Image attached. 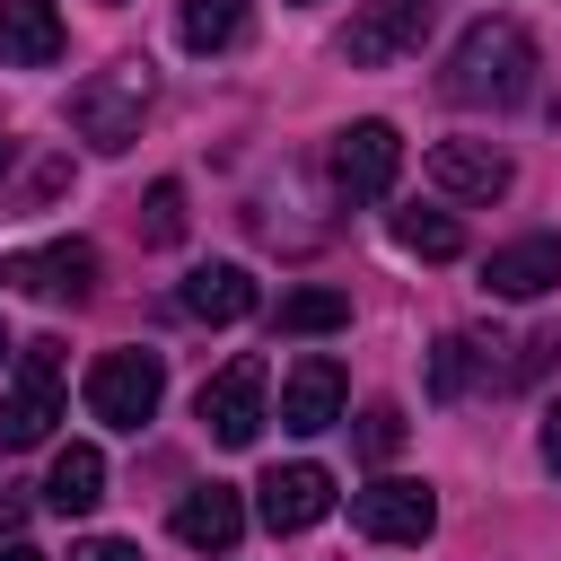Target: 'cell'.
<instances>
[{
  "mask_svg": "<svg viewBox=\"0 0 561 561\" xmlns=\"http://www.w3.org/2000/svg\"><path fill=\"white\" fill-rule=\"evenodd\" d=\"M438 96L447 105H526L535 96V35L517 18H482L456 35L447 70H438Z\"/></svg>",
  "mask_w": 561,
  "mask_h": 561,
  "instance_id": "obj_1",
  "label": "cell"
},
{
  "mask_svg": "<svg viewBox=\"0 0 561 561\" xmlns=\"http://www.w3.org/2000/svg\"><path fill=\"white\" fill-rule=\"evenodd\" d=\"M149 96H158L149 61H114V70H96V79H79V88H70V131H79L88 149H131V140H140V114H149Z\"/></svg>",
  "mask_w": 561,
  "mask_h": 561,
  "instance_id": "obj_2",
  "label": "cell"
},
{
  "mask_svg": "<svg viewBox=\"0 0 561 561\" xmlns=\"http://www.w3.org/2000/svg\"><path fill=\"white\" fill-rule=\"evenodd\" d=\"M61 421V342H18V368L0 386V456H26Z\"/></svg>",
  "mask_w": 561,
  "mask_h": 561,
  "instance_id": "obj_3",
  "label": "cell"
},
{
  "mask_svg": "<svg viewBox=\"0 0 561 561\" xmlns=\"http://www.w3.org/2000/svg\"><path fill=\"white\" fill-rule=\"evenodd\" d=\"M167 394V359L158 351H96L88 359V412L105 430H140Z\"/></svg>",
  "mask_w": 561,
  "mask_h": 561,
  "instance_id": "obj_4",
  "label": "cell"
},
{
  "mask_svg": "<svg viewBox=\"0 0 561 561\" xmlns=\"http://www.w3.org/2000/svg\"><path fill=\"white\" fill-rule=\"evenodd\" d=\"M430 26H438V0H368V9L351 18V35H342V61H351V70H386V61L421 53Z\"/></svg>",
  "mask_w": 561,
  "mask_h": 561,
  "instance_id": "obj_5",
  "label": "cell"
},
{
  "mask_svg": "<svg viewBox=\"0 0 561 561\" xmlns=\"http://www.w3.org/2000/svg\"><path fill=\"white\" fill-rule=\"evenodd\" d=\"M193 412H202V430L219 438V447H254L263 438V359H228L219 377H202V394H193Z\"/></svg>",
  "mask_w": 561,
  "mask_h": 561,
  "instance_id": "obj_6",
  "label": "cell"
},
{
  "mask_svg": "<svg viewBox=\"0 0 561 561\" xmlns=\"http://www.w3.org/2000/svg\"><path fill=\"white\" fill-rule=\"evenodd\" d=\"M351 526H359L368 543H430V526H438V500H430V482L377 473L368 491H351Z\"/></svg>",
  "mask_w": 561,
  "mask_h": 561,
  "instance_id": "obj_7",
  "label": "cell"
},
{
  "mask_svg": "<svg viewBox=\"0 0 561 561\" xmlns=\"http://www.w3.org/2000/svg\"><path fill=\"white\" fill-rule=\"evenodd\" d=\"M394 175H403V140H394V123H351L342 140H333V193L342 202H386L394 193Z\"/></svg>",
  "mask_w": 561,
  "mask_h": 561,
  "instance_id": "obj_8",
  "label": "cell"
},
{
  "mask_svg": "<svg viewBox=\"0 0 561 561\" xmlns=\"http://www.w3.org/2000/svg\"><path fill=\"white\" fill-rule=\"evenodd\" d=\"M0 289H26V298H88V289H96V245L61 237V245H35V254H0Z\"/></svg>",
  "mask_w": 561,
  "mask_h": 561,
  "instance_id": "obj_9",
  "label": "cell"
},
{
  "mask_svg": "<svg viewBox=\"0 0 561 561\" xmlns=\"http://www.w3.org/2000/svg\"><path fill=\"white\" fill-rule=\"evenodd\" d=\"M324 508H333V473H324V465H272V473L254 482V517H263L272 535H307Z\"/></svg>",
  "mask_w": 561,
  "mask_h": 561,
  "instance_id": "obj_10",
  "label": "cell"
},
{
  "mask_svg": "<svg viewBox=\"0 0 561 561\" xmlns=\"http://www.w3.org/2000/svg\"><path fill=\"white\" fill-rule=\"evenodd\" d=\"M430 184H438L447 202H500V193L517 184V167H508L491 140H438V149H430Z\"/></svg>",
  "mask_w": 561,
  "mask_h": 561,
  "instance_id": "obj_11",
  "label": "cell"
},
{
  "mask_svg": "<svg viewBox=\"0 0 561 561\" xmlns=\"http://www.w3.org/2000/svg\"><path fill=\"white\" fill-rule=\"evenodd\" d=\"M237 535H245V491L193 482V491L175 500V543H193V552H237Z\"/></svg>",
  "mask_w": 561,
  "mask_h": 561,
  "instance_id": "obj_12",
  "label": "cell"
},
{
  "mask_svg": "<svg viewBox=\"0 0 561 561\" xmlns=\"http://www.w3.org/2000/svg\"><path fill=\"white\" fill-rule=\"evenodd\" d=\"M61 9L53 0H0V61L9 70H53L61 61Z\"/></svg>",
  "mask_w": 561,
  "mask_h": 561,
  "instance_id": "obj_13",
  "label": "cell"
},
{
  "mask_svg": "<svg viewBox=\"0 0 561 561\" xmlns=\"http://www.w3.org/2000/svg\"><path fill=\"white\" fill-rule=\"evenodd\" d=\"M333 421H342V368H333V359H298V368L280 377V430L316 438V430H333Z\"/></svg>",
  "mask_w": 561,
  "mask_h": 561,
  "instance_id": "obj_14",
  "label": "cell"
},
{
  "mask_svg": "<svg viewBox=\"0 0 561 561\" xmlns=\"http://www.w3.org/2000/svg\"><path fill=\"white\" fill-rule=\"evenodd\" d=\"M552 280H561V237H517V245H491V263H482L491 298H543Z\"/></svg>",
  "mask_w": 561,
  "mask_h": 561,
  "instance_id": "obj_15",
  "label": "cell"
},
{
  "mask_svg": "<svg viewBox=\"0 0 561 561\" xmlns=\"http://www.w3.org/2000/svg\"><path fill=\"white\" fill-rule=\"evenodd\" d=\"M175 298L193 324H237V316H254V272L245 263H193Z\"/></svg>",
  "mask_w": 561,
  "mask_h": 561,
  "instance_id": "obj_16",
  "label": "cell"
},
{
  "mask_svg": "<svg viewBox=\"0 0 561 561\" xmlns=\"http://www.w3.org/2000/svg\"><path fill=\"white\" fill-rule=\"evenodd\" d=\"M96 500H105V456H96V447H61V456H53V473H44V508L88 517Z\"/></svg>",
  "mask_w": 561,
  "mask_h": 561,
  "instance_id": "obj_17",
  "label": "cell"
},
{
  "mask_svg": "<svg viewBox=\"0 0 561 561\" xmlns=\"http://www.w3.org/2000/svg\"><path fill=\"white\" fill-rule=\"evenodd\" d=\"M245 0H184V18H175V44L184 53H228V44H245Z\"/></svg>",
  "mask_w": 561,
  "mask_h": 561,
  "instance_id": "obj_18",
  "label": "cell"
},
{
  "mask_svg": "<svg viewBox=\"0 0 561 561\" xmlns=\"http://www.w3.org/2000/svg\"><path fill=\"white\" fill-rule=\"evenodd\" d=\"M394 245L421 254V263H456V254H465V228H456L447 210H421V202H412V210H394Z\"/></svg>",
  "mask_w": 561,
  "mask_h": 561,
  "instance_id": "obj_19",
  "label": "cell"
},
{
  "mask_svg": "<svg viewBox=\"0 0 561 561\" xmlns=\"http://www.w3.org/2000/svg\"><path fill=\"white\" fill-rule=\"evenodd\" d=\"M491 351H500V342H482V333H447V342L430 351V394H438V403H456V394L473 386V359L491 368ZM491 377H500V368H491Z\"/></svg>",
  "mask_w": 561,
  "mask_h": 561,
  "instance_id": "obj_20",
  "label": "cell"
},
{
  "mask_svg": "<svg viewBox=\"0 0 561 561\" xmlns=\"http://www.w3.org/2000/svg\"><path fill=\"white\" fill-rule=\"evenodd\" d=\"M272 324H280V333H342V324H351V298H342V289H289Z\"/></svg>",
  "mask_w": 561,
  "mask_h": 561,
  "instance_id": "obj_21",
  "label": "cell"
},
{
  "mask_svg": "<svg viewBox=\"0 0 561 561\" xmlns=\"http://www.w3.org/2000/svg\"><path fill=\"white\" fill-rule=\"evenodd\" d=\"M175 237H184V184L158 175L149 202H140V245H175Z\"/></svg>",
  "mask_w": 561,
  "mask_h": 561,
  "instance_id": "obj_22",
  "label": "cell"
},
{
  "mask_svg": "<svg viewBox=\"0 0 561 561\" xmlns=\"http://www.w3.org/2000/svg\"><path fill=\"white\" fill-rule=\"evenodd\" d=\"M394 447H403V412H394V403H368V412H359V456L386 465Z\"/></svg>",
  "mask_w": 561,
  "mask_h": 561,
  "instance_id": "obj_23",
  "label": "cell"
},
{
  "mask_svg": "<svg viewBox=\"0 0 561 561\" xmlns=\"http://www.w3.org/2000/svg\"><path fill=\"white\" fill-rule=\"evenodd\" d=\"M552 359H561V324H543V333H526V342H517V368H508V386H526V377H543Z\"/></svg>",
  "mask_w": 561,
  "mask_h": 561,
  "instance_id": "obj_24",
  "label": "cell"
},
{
  "mask_svg": "<svg viewBox=\"0 0 561 561\" xmlns=\"http://www.w3.org/2000/svg\"><path fill=\"white\" fill-rule=\"evenodd\" d=\"M70 561H140V543H123V535H88V543H70Z\"/></svg>",
  "mask_w": 561,
  "mask_h": 561,
  "instance_id": "obj_25",
  "label": "cell"
},
{
  "mask_svg": "<svg viewBox=\"0 0 561 561\" xmlns=\"http://www.w3.org/2000/svg\"><path fill=\"white\" fill-rule=\"evenodd\" d=\"M543 465H552V473H561V394H552V403H543Z\"/></svg>",
  "mask_w": 561,
  "mask_h": 561,
  "instance_id": "obj_26",
  "label": "cell"
},
{
  "mask_svg": "<svg viewBox=\"0 0 561 561\" xmlns=\"http://www.w3.org/2000/svg\"><path fill=\"white\" fill-rule=\"evenodd\" d=\"M18 526H26V500H18V491H0V535H18Z\"/></svg>",
  "mask_w": 561,
  "mask_h": 561,
  "instance_id": "obj_27",
  "label": "cell"
},
{
  "mask_svg": "<svg viewBox=\"0 0 561 561\" xmlns=\"http://www.w3.org/2000/svg\"><path fill=\"white\" fill-rule=\"evenodd\" d=\"M0 561H44V552H26V543H0Z\"/></svg>",
  "mask_w": 561,
  "mask_h": 561,
  "instance_id": "obj_28",
  "label": "cell"
},
{
  "mask_svg": "<svg viewBox=\"0 0 561 561\" xmlns=\"http://www.w3.org/2000/svg\"><path fill=\"white\" fill-rule=\"evenodd\" d=\"M9 359H18V342H9V324H0V368H9Z\"/></svg>",
  "mask_w": 561,
  "mask_h": 561,
  "instance_id": "obj_29",
  "label": "cell"
},
{
  "mask_svg": "<svg viewBox=\"0 0 561 561\" xmlns=\"http://www.w3.org/2000/svg\"><path fill=\"white\" fill-rule=\"evenodd\" d=\"M9 158H18V140H0V175H9Z\"/></svg>",
  "mask_w": 561,
  "mask_h": 561,
  "instance_id": "obj_30",
  "label": "cell"
}]
</instances>
